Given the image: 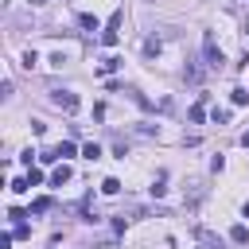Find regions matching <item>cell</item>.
I'll return each instance as SVG.
<instances>
[{"label":"cell","mask_w":249,"mask_h":249,"mask_svg":"<svg viewBox=\"0 0 249 249\" xmlns=\"http://www.w3.org/2000/svg\"><path fill=\"white\" fill-rule=\"evenodd\" d=\"M117 39H121V12H113L109 23H105V31H101V43L105 47H117Z\"/></svg>","instance_id":"6da1fadb"},{"label":"cell","mask_w":249,"mask_h":249,"mask_svg":"<svg viewBox=\"0 0 249 249\" xmlns=\"http://www.w3.org/2000/svg\"><path fill=\"white\" fill-rule=\"evenodd\" d=\"M202 51H206V66H214V70H218V66H222V47L214 43V35H210V31L202 35Z\"/></svg>","instance_id":"7a4b0ae2"},{"label":"cell","mask_w":249,"mask_h":249,"mask_svg":"<svg viewBox=\"0 0 249 249\" xmlns=\"http://www.w3.org/2000/svg\"><path fill=\"white\" fill-rule=\"evenodd\" d=\"M51 101H54L62 113H74V109H78V97H74L70 89H54V93H51Z\"/></svg>","instance_id":"3957f363"},{"label":"cell","mask_w":249,"mask_h":249,"mask_svg":"<svg viewBox=\"0 0 249 249\" xmlns=\"http://www.w3.org/2000/svg\"><path fill=\"white\" fill-rule=\"evenodd\" d=\"M187 117H191L195 124H202V121H206V93H202V97H198V101L191 105V113H187Z\"/></svg>","instance_id":"277c9868"},{"label":"cell","mask_w":249,"mask_h":249,"mask_svg":"<svg viewBox=\"0 0 249 249\" xmlns=\"http://www.w3.org/2000/svg\"><path fill=\"white\" fill-rule=\"evenodd\" d=\"M66 179H70V167H66V163H62V167H54V175H51V183H54V187H62Z\"/></svg>","instance_id":"5b68a950"},{"label":"cell","mask_w":249,"mask_h":249,"mask_svg":"<svg viewBox=\"0 0 249 249\" xmlns=\"http://www.w3.org/2000/svg\"><path fill=\"white\" fill-rule=\"evenodd\" d=\"M230 241L245 245V241H249V230H245V226H233V230H230Z\"/></svg>","instance_id":"8992f818"},{"label":"cell","mask_w":249,"mask_h":249,"mask_svg":"<svg viewBox=\"0 0 249 249\" xmlns=\"http://www.w3.org/2000/svg\"><path fill=\"white\" fill-rule=\"evenodd\" d=\"M54 156H58V160H70V156H74V144H58Z\"/></svg>","instance_id":"52a82bcc"},{"label":"cell","mask_w":249,"mask_h":249,"mask_svg":"<svg viewBox=\"0 0 249 249\" xmlns=\"http://www.w3.org/2000/svg\"><path fill=\"white\" fill-rule=\"evenodd\" d=\"M82 156H86V160H97V156H101V144H86Z\"/></svg>","instance_id":"ba28073f"},{"label":"cell","mask_w":249,"mask_h":249,"mask_svg":"<svg viewBox=\"0 0 249 249\" xmlns=\"http://www.w3.org/2000/svg\"><path fill=\"white\" fill-rule=\"evenodd\" d=\"M43 210H51V198H35L31 202V214H43Z\"/></svg>","instance_id":"9c48e42d"},{"label":"cell","mask_w":249,"mask_h":249,"mask_svg":"<svg viewBox=\"0 0 249 249\" xmlns=\"http://www.w3.org/2000/svg\"><path fill=\"white\" fill-rule=\"evenodd\" d=\"M78 23H82L86 31H97V19H93V16H78Z\"/></svg>","instance_id":"30bf717a"},{"label":"cell","mask_w":249,"mask_h":249,"mask_svg":"<svg viewBox=\"0 0 249 249\" xmlns=\"http://www.w3.org/2000/svg\"><path fill=\"white\" fill-rule=\"evenodd\" d=\"M144 54H160V39H156V35L144 43Z\"/></svg>","instance_id":"8fae6325"},{"label":"cell","mask_w":249,"mask_h":249,"mask_svg":"<svg viewBox=\"0 0 249 249\" xmlns=\"http://www.w3.org/2000/svg\"><path fill=\"white\" fill-rule=\"evenodd\" d=\"M117 66H121V58H105V62H101V74H113Z\"/></svg>","instance_id":"7c38bea8"},{"label":"cell","mask_w":249,"mask_h":249,"mask_svg":"<svg viewBox=\"0 0 249 249\" xmlns=\"http://www.w3.org/2000/svg\"><path fill=\"white\" fill-rule=\"evenodd\" d=\"M27 187H31V183H27V175H23V179H12V191H16V195H23Z\"/></svg>","instance_id":"4fadbf2b"},{"label":"cell","mask_w":249,"mask_h":249,"mask_svg":"<svg viewBox=\"0 0 249 249\" xmlns=\"http://www.w3.org/2000/svg\"><path fill=\"white\" fill-rule=\"evenodd\" d=\"M101 191H105V195H117V191H121V183H117V179H105V183H101Z\"/></svg>","instance_id":"5bb4252c"},{"label":"cell","mask_w":249,"mask_h":249,"mask_svg":"<svg viewBox=\"0 0 249 249\" xmlns=\"http://www.w3.org/2000/svg\"><path fill=\"white\" fill-rule=\"evenodd\" d=\"M249 101V89H233V105H245Z\"/></svg>","instance_id":"9a60e30c"},{"label":"cell","mask_w":249,"mask_h":249,"mask_svg":"<svg viewBox=\"0 0 249 249\" xmlns=\"http://www.w3.org/2000/svg\"><path fill=\"white\" fill-rule=\"evenodd\" d=\"M241 144H245V148H249V132H241Z\"/></svg>","instance_id":"2e32d148"},{"label":"cell","mask_w":249,"mask_h":249,"mask_svg":"<svg viewBox=\"0 0 249 249\" xmlns=\"http://www.w3.org/2000/svg\"><path fill=\"white\" fill-rule=\"evenodd\" d=\"M241 214H245V218H249V202H245V206H241Z\"/></svg>","instance_id":"e0dca14e"},{"label":"cell","mask_w":249,"mask_h":249,"mask_svg":"<svg viewBox=\"0 0 249 249\" xmlns=\"http://www.w3.org/2000/svg\"><path fill=\"white\" fill-rule=\"evenodd\" d=\"M31 4H47V0H31Z\"/></svg>","instance_id":"ac0fdd59"}]
</instances>
